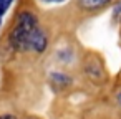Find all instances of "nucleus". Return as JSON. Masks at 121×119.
Returning a JSON list of instances; mask_svg holds the SVG:
<instances>
[{"label": "nucleus", "instance_id": "3", "mask_svg": "<svg viewBox=\"0 0 121 119\" xmlns=\"http://www.w3.org/2000/svg\"><path fill=\"white\" fill-rule=\"evenodd\" d=\"M48 53H50V58H52L55 68L71 70V68H76L80 65L83 48L66 35V40L60 38V40L53 41V45H52Z\"/></svg>", "mask_w": 121, "mask_h": 119}, {"label": "nucleus", "instance_id": "4", "mask_svg": "<svg viewBox=\"0 0 121 119\" xmlns=\"http://www.w3.org/2000/svg\"><path fill=\"white\" fill-rule=\"evenodd\" d=\"M116 0H70L66 7L68 12V22H73L75 25L83 23L93 17H98L99 13L106 12L113 7Z\"/></svg>", "mask_w": 121, "mask_h": 119}, {"label": "nucleus", "instance_id": "5", "mask_svg": "<svg viewBox=\"0 0 121 119\" xmlns=\"http://www.w3.org/2000/svg\"><path fill=\"white\" fill-rule=\"evenodd\" d=\"M47 79H48L50 86L55 91H66L75 83V76L71 74V71L70 70H63V68H53V70H50Z\"/></svg>", "mask_w": 121, "mask_h": 119}, {"label": "nucleus", "instance_id": "10", "mask_svg": "<svg viewBox=\"0 0 121 119\" xmlns=\"http://www.w3.org/2000/svg\"><path fill=\"white\" fill-rule=\"evenodd\" d=\"M23 119H42V117H38V116H27V117H23Z\"/></svg>", "mask_w": 121, "mask_h": 119}, {"label": "nucleus", "instance_id": "11", "mask_svg": "<svg viewBox=\"0 0 121 119\" xmlns=\"http://www.w3.org/2000/svg\"><path fill=\"white\" fill-rule=\"evenodd\" d=\"M2 27H4V22H2V18H0V33H2Z\"/></svg>", "mask_w": 121, "mask_h": 119}, {"label": "nucleus", "instance_id": "8", "mask_svg": "<svg viewBox=\"0 0 121 119\" xmlns=\"http://www.w3.org/2000/svg\"><path fill=\"white\" fill-rule=\"evenodd\" d=\"M114 99H116V104L121 107V88L116 89V93H114Z\"/></svg>", "mask_w": 121, "mask_h": 119}, {"label": "nucleus", "instance_id": "6", "mask_svg": "<svg viewBox=\"0 0 121 119\" xmlns=\"http://www.w3.org/2000/svg\"><path fill=\"white\" fill-rule=\"evenodd\" d=\"M32 2L38 7L40 12H43V8H48L47 13H53V8H63V10H66L70 0H32ZM42 15H45V13H42Z\"/></svg>", "mask_w": 121, "mask_h": 119}, {"label": "nucleus", "instance_id": "9", "mask_svg": "<svg viewBox=\"0 0 121 119\" xmlns=\"http://www.w3.org/2000/svg\"><path fill=\"white\" fill-rule=\"evenodd\" d=\"M0 119H18V116L17 114H12V112H7V114L0 116Z\"/></svg>", "mask_w": 121, "mask_h": 119}, {"label": "nucleus", "instance_id": "12", "mask_svg": "<svg viewBox=\"0 0 121 119\" xmlns=\"http://www.w3.org/2000/svg\"><path fill=\"white\" fill-rule=\"evenodd\" d=\"M119 32H121V23H119Z\"/></svg>", "mask_w": 121, "mask_h": 119}, {"label": "nucleus", "instance_id": "1", "mask_svg": "<svg viewBox=\"0 0 121 119\" xmlns=\"http://www.w3.org/2000/svg\"><path fill=\"white\" fill-rule=\"evenodd\" d=\"M43 23V15L32 0H22L17 7L12 22L9 23L5 33V48L9 58H25L30 60V43L35 32Z\"/></svg>", "mask_w": 121, "mask_h": 119}, {"label": "nucleus", "instance_id": "2", "mask_svg": "<svg viewBox=\"0 0 121 119\" xmlns=\"http://www.w3.org/2000/svg\"><path fill=\"white\" fill-rule=\"evenodd\" d=\"M78 70L81 76L95 88H103L109 83V71L103 55L96 50H83Z\"/></svg>", "mask_w": 121, "mask_h": 119}, {"label": "nucleus", "instance_id": "7", "mask_svg": "<svg viewBox=\"0 0 121 119\" xmlns=\"http://www.w3.org/2000/svg\"><path fill=\"white\" fill-rule=\"evenodd\" d=\"M17 0H0V18H4V15L12 8V5Z\"/></svg>", "mask_w": 121, "mask_h": 119}]
</instances>
